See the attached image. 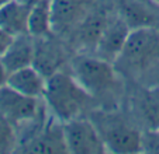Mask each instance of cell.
<instances>
[{"instance_id":"7c38bea8","label":"cell","mask_w":159,"mask_h":154,"mask_svg":"<svg viewBox=\"0 0 159 154\" xmlns=\"http://www.w3.org/2000/svg\"><path fill=\"white\" fill-rule=\"evenodd\" d=\"M34 0H10L0 9V28L13 36L28 34V15Z\"/></svg>"},{"instance_id":"9a60e30c","label":"cell","mask_w":159,"mask_h":154,"mask_svg":"<svg viewBox=\"0 0 159 154\" xmlns=\"http://www.w3.org/2000/svg\"><path fill=\"white\" fill-rule=\"evenodd\" d=\"M110 15L106 13H89L86 18L79 24V27L75 30L78 42L82 46L87 49H96V45L99 42V38L104 30Z\"/></svg>"},{"instance_id":"3957f363","label":"cell","mask_w":159,"mask_h":154,"mask_svg":"<svg viewBox=\"0 0 159 154\" xmlns=\"http://www.w3.org/2000/svg\"><path fill=\"white\" fill-rule=\"evenodd\" d=\"M70 73L92 98L106 97L117 90L118 70L114 63L97 55H78L70 62Z\"/></svg>"},{"instance_id":"ffe728a7","label":"cell","mask_w":159,"mask_h":154,"mask_svg":"<svg viewBox=\"0 0 159 154\" xmlns=\"http://www.w3.org/2000/svg\"><path fill=\"white\" fill-rule=\"evenodd\" d=\"M7 77H9V71H7L6 66L3 65L2 59H0V88L6 86V83H7Z\"/></svg>"},{"instance_id":"e0dca14e","label":"cell","mask_w":159,"mask_h":154,"mask_svg":"<svg viewBox=\"0 0 159 154\" xmlns=\"http://www.w3.org/2000/svg\"><path fill=\"white\" fill-rule=\"evenodd\" d=\"M18 139L16 127L6 116L0 113V153H10L17 150Z\"/></svg>"},{"instance_id":"6da1fadb","label":"cell","mask_w":159,"mask_h":154,"mask_svg":"<svg viewBox=\"0 0 159 154\" xmlns=\"http://www.w3.org/2000/svg\"><path fill=\"white\" fill-rule=\"evenodd\" d=\"M90 98L89 92L79 84L70 70L66 71L63 69L47 79L42 95L51 115L62 123L80 116Z\"/></svg>"},{"instance_id":"30bf717a","label":"cell","mask_w":159,"mask_h":154,"mask_svg":"<svg viewBox=\"0 0 159 154\" xmlns=\"http://www.w3.org/2000/svg\"><path fill=\"white\" fill-rule=\"evenodd\" d=\"M65 65V50L52 39V35L35 38V53L33 66L38 69L47 79L51 74L63 69Z\"/></svg>"},{"instance_id":"2e32d148","label":"cell","mask_w":159,"mask_h":154,"mask_svg":"<svg viewBox=\"0 0 159 154\" xmlns=\"http://www.w3.org/2000/svg\"><path fill=\"white\" fill-rule=\"evenodd\" d=\"M137 107L139 115L151 132L159 130V87L145 86L138 94Z\"/></svg>"},{"instance_id":"ac0fdd59","label":"cell","mask_w":159,"mask_h":154,"mask_svg":"<svg viewBox=\"0 0 159 154\" xmlns=\"http://www.w3.org/2000/svg\"><path fill=\"white\" fill-rule=\"evenodd\" d=\"M141 80L144 81L145 86L159 87V62L155 63L152 67H149L144 74H142Z\"/></svg>"},{"instance_id":"7402d4cb","label":"cell","mask_w":159,"mask_h":154,"mask_svg":"<svg viewBox=\"0 0 159 154\" xmlns=\"http://www.w3.org/2000/svg\"><path fill=\"white\" fill-rule=\"evenodd\" d=\"M155 136H156V140H158V143H159V130L155 132Z\"/></svg>"},{"instance_id":"d6986e66","label":"cell","mask_w":159,"mask_h":154,"mask_svg":"<svg viewBox=\"0 0 159 154\" xmlns=\"http://www.w3.org/2000/svg\"><path fill=\"white\" fill-rule=\"evenodd\" d=\"M14 36L11 34H9L7 31H4L3 28H0V59L6 53V50L9 49V46L11 45Z\"/></svg>"},{"instance_id":"ba28073f","label":"cell","mask_w":159,"mask_h":154,"mask_svg":"<svg viewBox=\"0 0 159 154\" xmlns=\"http://www.w3.org/2000/svg\"><path fill=\"white\" fill-rule=\"evenodd\" d=\"M94 0H51L52 31L68 35L89 15Z\"/></svg>"},{"instance_id":"9c48e42d","label":"cell","mask_w":159,"mask_h":154,"mask_svg":"<svg viewBox=\"0 0 159 154\" xmlns=\"http://www.w3.org/2000/svg\"><path fill=\"white\" fill-rule=\"evenodd\" d=\"M131 30V25L121 14L110 17L96 45V55L114 63L125 45Z\"/></svg>"},{"instance_id":"277c9868","label":"cell","mask_w":159,"mask_h":154,"mask_svg":"<svg viewBox=\"0 0 159 154\" xmlns=\"http://www.w3.org/2000/svg\"><path fill=\"white\" fill-rule=\"evenodd\" d=\"M99 127L107 153H139L144 150L142 136L135 126L117 116H107Z\"/></svg>"},{"instance_id":"4fadbf2b","label":"cell","mask_w":159,"mask_h":154,"mask_svg":"<svg viewBox=\"0 0 159 154\" xmlns=\"http://www.w3.org/2000/svg\"><path fill=\"white\" fill-rule=\"evenodd\" d=\"M34 53H35V38L30 34H23L14 36L11 45L2 56V62L6 66L7 71L11 73L14 70L33 65Z\"/></svg>"},{"instance_id":"5bb4252c","label":"cell","mask_w":159,"mask_h":154,"mask_svg":"<svg viewBox=\"0 0 159 154\" xmlns=\"http://www.w3.org/2000/svg\"><path fill=\"white\" fill-rule=\"evenodd\" d=\"M28 34L34 38L52 35L51 0H34L28 15Z\"/></svg>"},{"instance_id":"44dd1931","label":"cell","mask_w":159,"mask_h":154,"mask_svg":"<svg viewBox=\"0 0 159 154\" xmlns=\"http://www.w3.org/2000/svg\"><path fill=\"white\" fill-rule=\"evenodd\" d=\"M9 2H10V0H0V9H2V7H3L4 4L9 3Z\"/></svg>"},{"instance_id":"7a4b0ae2","label":"cell","mask_w":159,"mask_h":154,"mask_svg":"<svg viewBox=\"0 0 159 154\" xmlns=\"http://www.w3.org/2000/svg\"><path fill=\"white\" fill-rule=\"evenodd\" d=\"M159 62V31L149 25L131 30L121 53L114 60L118 73L141 77Z\"/></svg>"},{"instance_id":"603a6c76","label":"cell","mask_w":159,"mask_h":154,"mask_svg":"<svg viewBox=\"0 0 159 154\" xmlns=\"http://www.w3.org/2000/svg\"><path fill=\"white\" fill-rule=\"evenodd\" d=\"M153 2H155V3H156V4H159V0H153Z\"/></svg>"},{"instance_id":"5b68a950","label":"cell","mask_w":159,"mask_h":154,"mask_svg":"<svg viewBox=\"0 0 159 154\" xmlns=\"http://www.w3.org/2000/svg\"><path fill=\"white\" fill-rule=\"evenodd\" d=\"M68 153L75 154H99L107 153L99 127L93 121L82 116L63 123Z\"/></svg>"},{"instance_id":"8fae6325","label":"cell","mask_w":159,"mask_h":154,"mask_svg":"<svg viewBox=\"0 0 159 154\" xmlns=\"http://www.w3.org/2000/svg\"><path fill=\"white\" fill-rule=\"evenodd\" d=\"M6 86L27 97L42 98L47 86V77L31 65L9 73Z\"/></svg>"},{"instance_id":"52a82bcc","label":"cell","mask_w":159,"mask_h":154,"mask_svg":"<svg viewBox=\"0 0 159 154\" xmlns=\"http://www.w3.org/2000/svg\"><path fill=\"white\" fill-rule=\"evenodd\" d=\"M17 150L24 153H68L63 123L51 115V121L37 127L23 144H18Z\"/></svg>"},{"instance_id":"8992f818","label":"cell","mask_w":159,"mask_h":154,"mask_svg":"<svg viewBox=\"0 0 159 154\" xmlns=\"http://www.w3.org/2000/svg\"><path fill=\"white\" fill-rule=\"evenodd\" d=\"M41 98L27 97L4 86L0 88V113L14 126L31 123L41 115Z\"/></svg>"}]
</instances>
